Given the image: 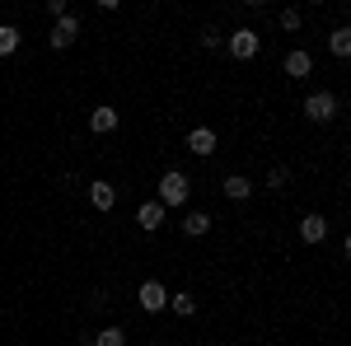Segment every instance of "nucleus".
Returning <instances> with one entry per match:
<instances>
[{
	"mask_svg": "<svg viewBox=\"0 0 351 346\" xmlns=\"http://www.w3.org/2000/svg\"><path fill=\"white\" fill-rule=\"evenodd\" d=\"M188 192H192V178L183 173V169H169V173L160 178V197H155V201L169 211V206H183V201H188Z\"/></svg>",
	"mask_w": 351,
	"mask_h": 346,
	"instance_id": "1",
	"label": "nucleus"
},
{
	"mask_svg": "<svg viewBox=\"0 0 351 346\" xmlns=\"http://www.w3.org/2000/svg\"><path fill=\"white\" fill-rule=\"evenodd\" d=\"M183 234H188V239H206V234H211V215L206 211H188L183 215Z\"/></svg>",
	"mask_w": 351,
	"mask_h": 346,
	"instance_id": "11",
	"label": "nucleus"
},
{
	"mask_svg": "<svg viewBox=\"0 0 351 346\" xmlns=\"http://www.w3.org/2000/svg\"><path fill=\"white\" fill-rule=\"evenodd\" d=\"M220 192H225L230 201H248V197H253V183H248L243 173H230V178L220 183Z\"/></svg>",
	"mask_w": 351,
	"mask_h": 346,
	"instance_id": "13",
	"label": "nucleus"
},
{
	"mask_svg": "<svg viewBox=\"0 0 351 346\" xmlns=\"http://www.w3.org/2000/svg\"><path fill=\"white\" fill-rule=\"evenodd\" d=\"M164 206L160 201H141V206H136V225H141V230H145V234H155V230H160L164 225Z\"/></svg>",
	"mask_w": 351,
	"mask_h": 346,
	"instance_id": "8",
	"label": "nucleus"
},
{
	"mask_svg": "<svg viewBox=\"0 0 351 346\" xmlns=\"http://www.w3.org/2000/svg\"><path fill=\"white\" fill-rule=\"evenodd\" d=\"M202 47H225V33H220L216 24H211V28H202Z\"/></svg>",
	"mask_w": 351,
	"mask_h": 346,
	"instance_id": "20",
	"label": "nucleus"
},
{
	"mask_svg": "<svg viewBox=\"0 0 351 346\" xmlns=\"http://www.w3.org/2000/svg\"><path fill=\"white\" fill-rule=\"evenodd\" d=\"M286 183H291V169H286V164H276V169L267 173V187H276V192H281Z\"/></svg>",
	"mask_w": 351,
	"mask_h": 346,
	"instance_id": "18",
	"label": "nucleus"
},
{
	"mask_svg": "<svg viewBox=\"0 0 351 346\" xmlns=\"http://www.w3.org/2000/svg\"><path fill=\"white\" fill-rule=\"evenodd\" d=\"M309 71H314V56L309 52H286V75H291V80H304V75H309Z\"/></svg>",
	"mask_w": 351,
	"mask_h": 346,
	"instance_id": "12",
	"label": "nucleus"
},
{
	"mask_svg": "<svg viewBox=\"0 0 351 346\" xmlns=\"http://www.w3.org/2000/svg\"><path fill=\"white\" fill-rule=\"evenodd\" d=\"M164 309H173L178 319H192V314H197V295H188V291L169 295V304H164Z\"/></svg>",
	"mask_w": 351,
	"mask_h": 346,
	"instance_id": "14",
	"label": "nucleus"
},
{
	"mask_svg": "<svg viewBox=\"0 0 351 346\" xmlns=\"http://www.w3.org/2000/svg\"><path fill=\"white\" fill-rule=\"evenodd\" d=\"M188 155H202V160L216 155V132H211V127H192L188 132Z\"/></svg>",
	"mask_w": 351,
	"mask_h": 346,
	"instance_id": "7",
	"label": "nucleus"
},
{
	"mask_svg": "<svg viewBox=\"0 0 351 346\" xmlns=\"http://www.w3.org/2000/svg\"><path fill=\"white\" fill-rule=\"evenodd\" d=\"M94 346H127V332H122V328H99Z\"/></svg>",
	"mask_w": 351,
	"mask_h": 346,
	"instance_id": "17",
	"label": "nucleus"
},
{
	"mask_svg": "<svg viewBox=\"0 0 351 346\" xmlns=\"http://www.w3.org/2000/svg\"><path fill=\"white\" fill-rule=\"evenodd\" d=\"M300 239H304V243H324L328 239V220L319 211L304 215V220H300Z\"/></svg>",
	"mask_w": 351,
	"mask_h": 346,
	"instance_id": "10",
	"label": "nucleus"
},
{
	"mask_svg": "<svg viewBox=\"0 0 351 346\" xmlns=\"http://www.w3.org/2000/svg\"><path fill=\"white\" fill-rule=\"evenodd\" d=\"M80 38V19L75 14H61V19H52V33H47V47H56V52H66L71 42Z\"/></svg>",
	"mask_w": 351,
	"mask_h": 346,
	"instance_id": "4",
	"label": "nucleus"
},
{
	"mask_svg": "<svg viewBox=\"0 0 351 346\" xmlns=\"http://www.w3.org/2000/svg\"><path fill=\"white\" fill-rule=\"evenodd\" d=\"M136 304H141L145 314H164V304H169V291H164L160 281H141V291H136Z\"/></svg>",
	"mask_w": 351,
	"mask_h": 346,
	"instance_id": "5",
	"label": "nucleus"
},
{
	"mask_svg": "<svg viewBox=\"0 0 351 346\" xmlns=\"http://www.w3.org/2000/svg\"><path fill=\"white\" fill-rule=\"evenodd\" d=\"M328 47H332V56H351V28L337 24L332 33H328Z\"/></svg>",
	"mask_w": 351,
	"mask_h": 346,
	"instance_id": "15",
	"label": "nucleus"
},
{
	"mask_svg": "<svg viewBox=\"0 0 351 346\" xmlns=\"http://www.w3.org/2000/svg\"><path fill=\"white\" fill-rule=\"evenodd\" d=\"M84 197H89V206H94V211H99V215H104V211H112V206H117V187H112L108 178H94Z\"/></svg>",
	"mask_w": 351,
	"mask_h": 346,
	"instance_id": "6",
	"label": "nucleus"
},
{
	"mask_svg": "<svg viewBox=\"0 0 351 346\" xmlns=\"http://www.w3.org/2000/svg\"><path fill=\"white\" fill-rule=\"evenodd\" d=\"M47 14H52V19H61V14H71V5H66V0H47Z\"/></svg>",
	"mask_w": 351,
	"mask_h": 346,
	"instance_id": "21",
	"label": "nucleus"
},
{
	"mask_svg": "<svg viewBox=\"0 0 351 346\" xmlns=\"http://www.w3.org/2000/svg\"><path fill=\"white\" fill-rule=\"evenodd\" d=\"M14 52H19V28L0 24V56H14Z\"/></svg>",
	"mask_w": 351,
	"mask_h": 346,
	"instance_id": "16",
	"label": "nucleus"
},
{
	"mask_svg": "<svg viewBox=\"0 0 351 346\" xmlns=\"http://www.w3.org/2000/svg\"><path fill=\"white\" fill-rule=\"evenodd\" d=\"M225 47H230V56L234 61H253L258 56V47H263V38H258V28H234V33H225Z\"/></svg>",
	"mask_w": 351,
	"mask_h": 346,
	"instance_id": "2",
	"label": "nucleus"
},
{
	"mask_svg": "<svg viewBox=\"0 0 351 346\" xmlns=\"http://www.w3.org/2000/svg\"><path fill=\"white\" fill-rule=\"evenodd\" d=\"M300 24H304L300 10H281V28H286V33H300Z\"/></svg>",
	"mask_w": 351,
	"mask_h": 346,
	"instance_id": "19",
	"label": "nucleus"
},
{
	"mask_svg": "<svg viewBox=\"0 0 351 346\" xmlns=\"http://www.w3.org/2000/svg\"><path fill=\"white\" fill-rule=\"evenodd\" d=\"M145 346H160V342H145Z\"/></svg>",
	"mask_w": 351,
	"mask_h": 346,
	"instance_id": "22",
	"label": "nucleus"
},
{
	"mask_svg": "<svg viewBox=\"0 0 351 346\" xmlns=\"http://www.w3.org/2000/svg\"><path fill=\"white\" fill-rule=\"evenodd\" d=\"M89 132H94V136H108V132H117V108L99 103L94 112H89Z\"/></svg>",
	"mask_w": 351,
	"mask_h": 346,
	"instance_id": "9",
	"label": "nucleus"
},
{
	"mask_svg": "<svg viewBox=\"0 0 351 346\" xmlns=\"http://www.w3.org/2000/svg\"><path fill=\"white\" fill-rule=\"evenodd\" d=\"M304 117H309V122H319V127L332 122V117H337V94H328V89L309 94V99H304Z\"/></svg>",
	"mask_w": 351,
	"mask_h": 346,
	"instance_id": "3",
	"label": "nucleus"
}]
</instances>
